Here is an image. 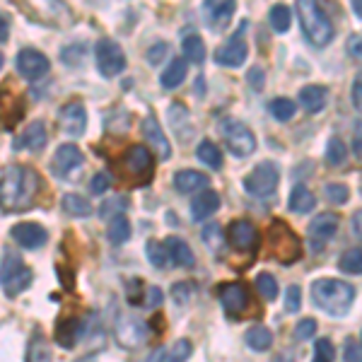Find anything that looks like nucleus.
<instances>
[{
    "label": "nucleus",
    "instance_id": "f257e3e1",
    "mask_svg": "<svg viewBox=\"0 0 362 362\" xmlns=\"http://www.w3.org/2000/svg\"><path fill=\"white\" fill-rule=\"evenodd\" d=\"M39 191H42V179L32 167L10 165L0 177V210L25 213L37 203Z\"/></svg>",
    "mask_w": 362,
    "mask_h": 362
},
{
    "label": "nucleus",
    "instance_id": "f03ea898",
    "mask_svg": "<svg viewBox=\"0 0 362 362\" xmlns=\"http://www.w3.org/2000/svg\"><path fill=\"white\" fill-rule=\"evenodd\" d=\"M355 293L358 290L353 285L338 278H319L312 283V302L321 312L336 314V317H343V314L350 312L355 302Z\"/></svg>",
    "mask_w": 362,
    "mask_h": 362
},
{
    "label": "nucleus",
    "instance_id": "7ed1b4c3",
    "mask_svg": "<svg viewBox=\"0 0 362 362\" xmlns=\"http://www.w3.org/2000/svg\"><path fill=\"white\" fill-rule=\"evenodd\" d=\"M297 17H300V25L305 37L309 39V44L314 46H326L334 39V25H331L329 15L324 13L319 3H312V0H300L297 3Z\"/></svg>",
    "mask_w": 362,
    "mask_h": 362
},
{
    "label": "nucleus",
    "instance_id": "20e7f679",
    "mask_svg": "<svg viewBox=\"0 0 362 362\" xmlns=\"http://www.w3.org/2000/svg\"><path fill=\"white\" fill-rule=\"evenodd\" d=\"M32 268L25 266L20 254L15 251H5L3 261H0V288L8 297H17L32 285Z\"/></svg>",
    "mask_w": 362,
    "mask_h": 362
},
{
    "label": "nucleus",
    "instance_id": "39448f33",
    "mask_svg": "<svg viewBox=\"0 0 362 362\" xmlns=\"http://www.w3.org/2000/svg\"><path fill=\"white\" fill-rule=\"evenodd\" d=\"M119 169L133 186H145L150 179H153L155 157L145 145H131V148L121 155Z\"/></svg>",
    "mask_w": 362,
    "mask_h": 362
},
{
    "label": "nucleus",
    "instance_id": "423d86ee",
    "mask_svg": "<svg viewBox=\"0 0 362 362\" xmlns=\"http://www.w3.org/2000/svg\"><path fill=\"white\" fill-rule=\"evenodd\" d=\"M266 239H268V249H271V254L276 256L280 264L288 266L300 259V254H302L300 239H297V235L283 223V220H276V223L268 227Z\"/></svg>",
    "mask_w": 362,
    "mask_h": 362
},
{
    "label": "nucleus",
    "instance_id": "0eeeda50",
    "mask_svg": "<svg viewBox=\"0 0 362 362\" xmlns=\"http://www.w3.org/2000/svg\"><path fill=\"white\" fill-rule=\"evenodd\" d=\"M278 179H280L278 167L273 165V162H261V165H256L249 172V177L244 179V189L254 198H268L278 189Z\"/></svg>",
    "mask_w": 362,
    "mask_h": 362
},
{
    "label": "nucleus",
    "instance_id": "6e6552de",
    "mask_svg": "<svg viewBox=\"0 0 362 362\" xmlns=\"http://www.w3.org/2000/svg\"><path fill=\"white\" fill-rule=\"evenodd\" d=\"M223 136L232 155H237V157L254 155L256 136L251 133V128L247 124H242V121H237V119H227L223 124Z\"/></svg>",
    "mask_w": 362,
    "mask_h": 362
},
{
    "label": "nucleus",
    "instance_id": "1a4fd4ad",
    "mask_svg": "<svg viewBox=\"0 0 362 362\" xmlns=\"http://www.w3.org/2000/svg\"><path fill=\"white\" fill-rule=\"evenodd\" d=\"M148 336H150V326L143 319L133 317V314L121 317L119 324H116V338H119V343L126 350H138L140 346H145Z\"/></svg>",
    "mask_w": 362,
    "mask_h": 362
},
{
    "label": "nucleus",
    "instance_id": "9d476101",
    "mask_svg": "<svg viewBox=\"0 0 362 362\" xmlns=\"http://www.w3.org/2000/svg\"><path fill=\"white\" fill-rule=\"evenodd\" d=\"M97 68L107 78H116L121 70L126 68V54L119 44L112 39H102L97 42Z\"/></svg>",
    "mask_w": 362,
    "mask_h": 362
},
{
    "label": "nucleus",
    "instance_id": "9b49d317",
    "mask_svg": "<svg viewBox=\"0 0 362 362\" xmlns=\"http://www.w3.org/2000/svg\"><path fill=\"white\" fill-rule=\"evenodd\" d=\"M338 232V215L334 213H321L309 223L307 235H309V247L312 251H321L326 249V244L336 237Z\"/></svg>",
    "mask_w": 362,
    "mask_h": 362
},
{
    "label": "nucleus",
    "instance_id": "f8f14e48",
    "mask_svg": "<svg viewBox=\"0 0 362 362\" xmlns=\"http://www.w3.org/2000/svg\"><path fill=\"white\" fill-rule=\"evenodd\" d=\"M49 68H51V63H49V58L42 54V51L22 49L20 54H17V70H20V75L25 80L44 78V75L49 73Z\"/></svg>",
    "mask_w": 362,
    "mask_h": 362
},
{
    "label": "nucleus",
    "instance_id": "ddd939ff",
    "mask_svg": "<svg viewBox=\"0 0 362 362\" xmlns=\"http://www.w3.org/2000/svg\"><path fill=\"white\" fill-rule=\"evenodd\" d=\"M220 305L227 314H242L249 307V290L244 283H225L218 288Z\"/></svg>",
    "mask_w": 362,
    "mask_h": 362
},
{
    "label": "nucleus",
    "instance_id": "4468645a",
    "mask_svg": "<svg viewBox=\"0 0 362 362\" xmlns=\"http://www.w3.org/2000/svg\"><path fill=\"white\" fill-rule=\"evenodd\" d=\"M78 167H83V153H80L78 145H61L54 155V162H51V172L56 177L66 179L70 177V172H75Z\"/></svg>",
    "mask_w": 362,
    "mask_h": 362
},
{
    "label": "nucleus",
    "instance_id": "2eb2a0df",
    "mask_svg": "<svg viewBox=\"0 0 362 362\" xmlns=\"http://www.w3.org/2000/svg\"><path fill=\"white\" fill-rule=\"evenodd\" d=\"M58 121H61L63 133L78 138V136H83L87 128V112L80 102H68L66 107L61 109V114H58Z\"/></svg>",
    "mask_w": 362,
    "mask_h": 362
},
{
    "label": "nucleus",
    "instance_id": "dca6fc26",
    "mask_svg": "<svg viewBox=\"0 0 362 362\" xmlns=\"http://www.w3.org/2000/svg\"><path fill=\"white\" fill-rule=\"evenodd\" d=\"M247 56H249V46L242 37H237V34L225 46H220V49L215 51V61L225 68H239L247 61Z\"/></svg>",
    "mask_w": 362,
    "mask_h": 362
},
{
    "label": "nucleus",
    "instance_id": "f3484780",
    "mask_svg": "<svg viewBox=\"0 0 362 362\" xmlns=\"http://www.w3.org/2000/svg\"><path fill=\"white\" fill-rule=\"evenodd\" d=\"M10 237L25 249H39L42 244H46V239H49L46 230L37 223H17L13 230H10Z\"/></svg>",
    "mask_w": 362,
    "mask_h": 362
},
{
    "label": "nucleus",
    "instance_id": "a211bd4d",
    "mask_svg": "<svg viewBox=\"0 0 362 362\" xmlns=\"http://www.w3.org/2000/svg\"><path fill=\"white\" fill-rule=\"evenodd\" d=\"M140 131H143V136L148 140L150 148L160 155V160H169V157H172V145H169V140L165 138L160 124H157L153 116H145L143 124H140Z\"/></svg>",
    "mask_w": 362,
    "mask_h": 362
},
{
    "label": "nucleus",
    "instance_id": "6ab92c4d",
    "mask_svg": "<svg viewBox=\"0 0 362 362\" xmlns=\"http://www.w3.org/2000/svg\"><path fill=\"white\" fill-rule=\"evenodd\" d=\"M230 242L239 251H251L256 247V242H259V232H256V227L249 220H235L230 225Z\"/></svg>",
    "mask_w": 362,
    "mask_h": 362
},
{
    "label": "nucleus",
    "instance_id": "aec40b11",
    "mask_svg": "<svg viewBox=\"0 0 362 362\" xmlns=\"http://www.w3.org/2000/svg\"><path fill=\"white\" fill-rule=\"evenodd\" d=\"M165 254H167V261H172V264H177L179 268H191L196 264L194 259V251H191L189 244L184 242V239L179 237H169L165 244Z\"/></svg>",
    "mask_w": 362,
    "mask_h": 362
},
{
    "label": "nucleus",
    "instance_id": "412c9836",
    "mask_svg": "<svg viewBox=\"0 0 362 362\" xmlns=\"http://www.w3.org/2000/svg\"><path fill=\"white\" fill-rule=\"evenodd\" d=\"M46 145V126L42 121H34L25 128L20 138L15 140V150H29V153H39Z\"/></svg>",
    "mask_w": 362,
    "mask_h": 362
},
{
    "label": "nucleus",
    "instance_id": "4be33fe9",
    "mask_svg": "<svg viewBox=\"0 0 362 362\" xmlns=\"http://www.w3.org/2000/svg\"><path fill=\"white\" fill-rule=\"evenodd\" d=\"M83 336V321L78 317H68L63 321H58V329H56V341L58 346L63 348H75Z\"/></svg>",
    "mask_w": 362,
    "mask_h": 362
},
{
    "label": "nucleus",
    "instance_id": "5701e85b",
    "mask_svg": "<svg viewBox=\"0 0 362 362\" xmlns=\"http://www.w3.org/2000/svg\"><path fill=\"white\" fill-rule=\"evenodd\" d=\"M220 208V196L215 194V191H201L194 201H191V215H194V220H206L210 218L213 213H218Z\"/></svg>",
    "mask_w": 362,
    "mask_h": 362
},
{
    "label": "nucleus",
    "instance_id": "b1692460",
    "mask_svg": "<svg viewBox=\"0 0 362 362\" xmlns=\"http://www.w3.org/2000/svg\"><path fill=\"white\" fill-rule=\"evenodd\" d=\"M174 186H177L181 194H194V191L206 189L208 177L203 172H196V169H184V172L174 174Z\"/></svg>",
    "mask_w": 362,
    "mask_h": 362
},
{
    "label": "nucleus",
    "instance_id": "393cba45",
    "mask_svg": "<svg viewBox=\"0 0 362 362\" xmlns=\"http://www.w3.org/2000/svg\"><path fill=\"white\" fill-rule=\"evenodd\" d=\"M300 104L309 114H317L326 107V90L321 85H307L300 90Z\"/></svg>",
    "mask_w": 362,
    "mask_h": 362
},
{
    "label": "nucleus",
    "instance_id": "a878e982",
    "mask_svg": "<svg viewBox=\"0 0 362 362\" xmlns=\"http://www.w3.org/2000/svg\"><path fill=\"white\" fill-rule=\"evenodd\" d=\"M169 124H172L174 133L181 138V140H189L191 136V119H189V109L184 104H172L169 107Z\"/></svg>",
    "mask_w": 362,
    "mask_h": 362
},
{
    "label": "nucleus",
    "instance_id": "bb28decb",
    "mask_svg": "<svg viewBox=\"0 0 362 362\" xmlns=\"http://www.w3.org/2000/svg\"><path fill=\"white\" fill-rule=\"evenodd\" d=\"M63 213L70 215V218H90L92 215V203L87 198L78 196V194H66L61 201Z\"/></svg>",
    "mask_w": 362,
    "mask_h": 362
},
{
    "label": "nucleus",
    "instance_id": "cd10ccee",
    "mask_svg": "<svg viewBox=\"0 0 362 362\" xmlns=\"http://www.w3.org/2000/svg\"><path fill=\"white\" fill-rule=\"evenodd\" d=\"M27 362H54V355H51L49 341L42 334H34L32 341L27 346Z\"/></svg>",
    "mask_w": 362,
    "mask_h": 362
},
{
    "label": "nucleus",
    "instance_id": "c85d7f7f",
    "mask_svg": "<svg viewBox=\"0 0 362 362\" xmlns=\"http://www.w3.org/2000/svg\"><path fill=\"white\" fill-rule=\"evenodd\" d=\"M186 70H189L186 61H181V58L172 61L169 63V68L162 73V78H160L162 87H165V90H174V87H179L186 80Z\"/></svg>",
    "mask_w": 362,
    "mask_h": 362
},
{
    "label": "nucleus",
    "instance_id": "c756f323",
    "mask_svg": "<svg viewBox=\"0 0 362 362\" xmlns=\"http://www.w3.org/2000/svg\"><path fill=\"white\" fill-rule=\"evenodd\" d=\"M196 157L203 162V165H208L210 169L223 167V155H220L218 145H215L213 140H201L198 148H196Z\"/></svg>",
    "mask_w": 362,
    "mask_h": 362
},
{
    "label": "nucleus",
    "instance_id": "7c9ffc66",
    "mask_svg": "<svg viewBox=\"0 0 362 362\" xmlns=\"http://www.w3.org/2000/svg\"><path fill=\"white\" fill-rule=\"evenodd\" d=\"M314 206H317V198H314L312 191L307 186H295L293 194H290V210H295V213H309Z\"/></svg>",
    "mask_w": 362,
    "mask_h": 362
},
{
    "label": "nucleus",
    "instance_id": "2f4dec72",
    "mask_svg": "<svg viewBox=\"0 0 362 362\" xmlns=\"http://www.w3.org/2000/svg\"><path fill=\"white\" fill-rule=\"evenodd\" d=\"M235 10H237V5L232 3V0H223V3H208L206 5L208 17L213 20V25H218V27L227 25V22H230V17L235 15Z\"/></svg>",
    "mask_w": 362,
    "mask_h": 362
},
{
    "label": "nucleus",
    "instance_id": "473e14b6",
    "mask_svg": "<svg viewBox=\"0 0 362 362\" xmlns=\"http://www.w3.org/2000/svg\"><path fill=\"white\" fill-rule=\"evenodd\" d=\"M107 237L112 244H126L128 239H131V223L124 218V215H116V218H112V223H109L107 227Z\"/></svg>",
    "mask_w": 362,
    "mask_h": 362
},
{
    "label": "nucleus",
    "instance_id": "72a5a7b5",
    "mask_svg": "<svg viewBox=\"0 0 362 362\" xmlns=\"http://www.w3.org/2000/svg\"><path fill=\"white\" fill-rule=\"evenodd\" d=\"M271 343H273V336L266 326H251L247 331V346L251 350H256V353H264V350L271 348Z\"/></svg>",
    "mask_w": 362,
    "mask_h": 362
},
{
    "label": "nucleus",
    "instance_id": "f704fd0d",
    "mask_svg": "<svg viewBox=\"0 0 362 362\" xmlns=\"http://www.w3.org/2000/svg\"><path fill=\"white\" fill-rule=\"evenodd\" d=\"M181 49H184V61L198 63V66L206 61V44L201 37H186L181 42Z\"/></svg>",
    "mask_w": 362,
    "mask_h": 362
},
{
    "label": "nucleus",
    "instance_id": "c9c22d12",
    "mask_svg": "<svg viewBox=\"0 0 362 362\" xmlns=\"http://www.w3.org/2000/svg\"><path fill=\"white\" fill-rule=\"evenodd\" d=\"M346 160H348L346 143H343L341 138H331L329 145H326V162H329L331 167H341Z\"/></svg>",
    "mask_w": 362,
    "mask_h": 362
},
{
    "label": "nucleus",
    "instance_id": "e433bc0d",
    "mask_svg": "<svg viewBox=\"0 0 362 362\" xmlns=\"http://www.w3.org/2000/svg\"><path fill=\"white\" fill-rule=\"evenodd\" d=\"M290 22H293V13H290L288 5H273L271 8V27L276 29L278 34L288 32Z\"/></svg>",
    "mask_w": 362,
    "mask_h": 362
},
{
    "label": "nucleus",
    "instance_id": "4c0bfd02",
    "mask_svg": "<svg viewBox=\"0 0 362 362\" xmlns=\"http://www.w3.org/2000/svg\"><path fill=\"white\" fill-rule=\"evenodd\" d=\"M341 271L343 273H353V276H360L362 273V251L360 249H350L341 256Z\"/></svg>",
    "mask_w": 362,
    "mask_h": 362
},
{
    "label": "nucleus",
    "instance_id": "58836bf2",
    "mask_svg": "<svg viewBox=\"0 0 362 362\" xmlns=\"http://www.w3.org/2000/svg\"><path fill=\"white\" fill-rule=\"evenodd\" d=\"M203 242L208 244L210 251H220V249H223V244H225L223 227H220L218 223L206 225V227H203Z\"/></svg>",
    "mask_w": 362,
    "mask_h": 362
},
{
    "label": "nucleus",
    "instance_id": "ea45409f",
    "mask_svg": "<svg viewBox=\"0 0 362 362\" xmlns=\"http://www.w3.org/2000/svg\"><path fill=\"white\" fill-rule=\"evenodd\" d=\"M271 114L276 116L278 121H290L295 116V102L293 99H288V97H278V99H273V104H271Z\"/></svg>",
    "mask_w": 362,
    "mask_h": 362
},
{
    "label": "nucleus",
    "instance_id": "a19ab883",
    "mask_svg": "<svg viewBox=\"0 0 362 362\" xmlns=\"http://www.w3.org/2000/svg\"><path fill=\"white\" fill-rule=\"evenodd\" d=\"M256 288L264 295V300H276L278 297V283L271 273H261V276L256 278Z\"/></svg>",
    "mask_w": 362,
    "mask_h": 362
},
{
    "label": "nucleus",
    "instance_id": "79ce46f5",
    "mask_svg": "<svg viewBox=\"0 0 362 362\" xmlns=\"http://www.w3.org/2000/svg\"><path fill=\"white\" fill-rule=\"evenodd\" d=\"M324 194H326V198H329L331 203L343 206V203H348V198H350V189L346 184H326Z\"/></svg>",
    "mask_w": 362,
    "mask_h": 362
},
{
    "label": "nucleus",
    "instance_id": "37998d69",
    "mask_svg": "<svg viewBox=\"0 0 362 362\" xmlns=\"http://www.w3.org/2000/svg\"><path fill=\"white\" fill-rule=\"evenodd\" d=\"M145 251H148V259H150V264H153L155 268H165L167 266V254H165V247H162L160 242L150 239Z\"/></svg>",
    "mask_w": 362,
    "mask_h": 362
},
{
    "label": "nucleus",
    "instance_id": "c03bdc74",
    "mask_svg": "<svg viewBox=\"0 0 362 362\" xmlns=\"http://www.w3.org/2000/svg\"><path fill=\"white\" fill-rule=\"evenodd\" d=\"M189 358H191V341H186V338H179V341L172 346V350H169L167 362H186Z\"/></svg>",
    "mask_w": 362,
    "mask_h": 362
},
{
    "label": "nucleus",
    "instance_id": "a18cd8bd",
    "mask_svg": "<svg viewBox=\"0 0 362 362\" xmlns=\"http://www.w3.org/2000/svg\"><path fill=\"white\" fill-rule=\"evenodd\" d=\"M128 206V201L126 198H121V196H116V198H109V201H104L102 203V208H99V215L102 218H116V215H121V210H124Z\"/></svg>",
    "mask_w": 362,
    "mask_h": 362
},
{
    "label": "nucleus",
    "instance_id": "49530a36",
    "mask_svg": "<svg viewBox=\"0 0 362 362\" xmlns=\"http://www.w3.org/2000/svg\"><path fill=\"white\" fill-rule=\"evenodd\" d=\"M314 362H334V343L329 338H319L314 346Z\"/></svg>",
    "mask_w": 362,
    "mask_h": 362
},
{
    "label": "nucleus",
    "instance_id": "de8ad7c7",
    "mask_svg": "<svg viewBox=\"0 0 362 362\" xmlns=\"http://www.w3.org/2000/svg\"><path fill=\"white\" fill-rule=\"evenodd\" d=\"M300 305H302V290L297 285H290L288 293H285V312L290 314L300 312Z\"/></svg>",
    "mask_w": 362,
    "mask_h": 362
},
{
    "label": "nucleus",
    "instance_id": "09e8293b",
    "mask_svg": "<svg viewBox=\"0 0 362 362\" xmlns=\"http://www.w3.org/2000/svg\"><path fill=\"white\" fill-rule=\"evenodd\" d=\"M172 297H174V302H177V305H186V302L194 297V285H191V283H177L172 288Z\"/></svg>",
    "mask_w": 362,
    "mask_h": 362
},
{
    "label": "nucleus",
    "instance_id": "8fccbe9b",
    "mask_svg": "<svg viewBox=\"0 0 362 362\" xmlns=\"http://www.w3.org/2000/svg\"><path fill=\"white\" fill-rule=\"evenodd\" d=\"M314 331H317V321H314V319H302L300 324H297V329H295V338H297V341H309V338L314 336Z\"/></svg>",
    "mask_w": 362,
    "mask_h": 362
},
{
    "label": "nucleus",
    "instance_id": "3c124183",
    "mask_svg": "<svg viewBox=\"0 0 362 362\" xmlns=\"http://www.w3.org/2000/svg\"><path fill=\"white\" fill-rule=\"evenodd\" d=\"M109 186H112V177H109L107 172H99L95 179H92V194L95 196H102L109 191Z\"/></svg>",
    "mask_w": 362,
    "mask_h": 362
},
{
    "label": "nucleus",
    "instance_id": "603ef678",
    "mask_svg": "<svg viewBox=\"0 0 362 362\" xmlns=\"http://www.w3.org/2000/svg\"><path fill=\"white\" fill-rule=\"evenodd\" d=\"M264 70L261 68H251L247 73V80H249V87L251 90H264Z\"/></svg>",
    "mask_w": 362,
    "mask_h": 362
},
{
    "label": "nucleus",
    "instance_id": "864d4df0",
    "mask_svg": "<svg viewBox=\"0 0 362 362\" xmlns=\"http://www.w3.org/2000/svg\"><path fill=\"white\" fill-rule=\"evenodd\" d=\"M346 362H360V341L348 338L346 341Z\"/></svg>",
    "mask_w": 362,
    "mask_h": 362
},
{
    "label": "nucleus",
    "instance_id": "5fc2aeb1",
    "mask_svg": "<svg viewBox=\"0 0 362 362\" xmlns=\"http://www.w3.org/2000/svg\"><path fill=\"white\" fill-rule=\"evenodd\" d=\"M165 54H167V44L165 42H160V44H155L153 49L148 51V63L150 66H157V63L165 58Z\"/></svg>",
    "mask_w": 362,
    "mask_h": 362
},
{
    "label": "nucleus",
    "instance_id": "6e6d98bb",
    "mask_svg": "<svg viewBox=\"0 0 362 362\" xmlns=\"http://www.w3.org/2000/svg\"><path fill=\"white\" fill-rule=\"evenodd\" d=\"M160 305H162V290L150 288V290H148V300H145V307L155 309V307H160Z\"/></svg>",
    "mask_w": 362,
    "mask_h": 362
},
{
    "label": "nucleus",
    "instance_id": "4d7b16f0",
    "mask_svg": "<svg viewBox=\"0 0 362 362\" xmlns=\"http://www.w3.org/2000/svg\"><path fill=\"white\" fill-rule=\"evenodd\" d=\"M360 75H358V78H355V83H353V95H350V97H353V107L355 109H360L362 107V83H360Z\"/></svg>",
    "mask_w": 362,
    "mask_h": 362
},
{
    "label": "nucleus",
    "instance_id": "13d9d810",
    "mask_svg": "<svg viewBox=\"0 0 362 362\" xmlns=\"http://www.w3.org/2000/svg\"><path fill=\"white\" fill-rule=\"evenodd\" d=\"M348 54L353 58H360V34H353L348 39Z\"/></svg>",
    "mask_w": 362,
    "mask_h": 362
},
{
    "label": "nucleus",
    "instance_id": "bf43d9fd",
    "mask_svg": "<svg viewBox=\"0 0 362 362\" xmlns=\"http://www.w3.org/2000/svg\"><path fill=\"white\" fill-rule=\"evenodd\" d=\"M145 362H165V348H155L153 353L148 355V360Z\"/></svg>",
    "mask_w": 362,
    "mask_h": 362
},
{
    "label": "nucleus",
    "instance_id": "052dcab7",
    "mask_svg": "<svg viewBox=\"0 0 362 362\" xmlns=\"http://www.w3.org/2000/svg\"><path fill=\"white\" fill-rule=\"evenodd\" d=\"M8 34H10V27H8V22L0 17V44H5V39H8Z\"/></svg>",
    "mask_w": 362,
    "mask_h": 362
},
{
    "label": "nucleus",
    "instance_id": "680f3d73",
    "mask_svg": "<svg viewBox=\"0 0 362 362\" xmlns=\"http://www.w3.org/2000/svg\"><path fill=\"white\" fill-rule=\"evenodd\" d=\"M273 362H295V355H290V353H280L276 360Z\"/></svg>",
    "mask_w": 362,
    "mask_h": 362
},
{
    "label": "nucleus",
    "instance_id": "e2e57ef3",
    "mask_svg": "<svg viewBox=\"0 0 362 362\" xmlns=\"http://www.w3.org/2000/svg\"><path fill=\"white\" fill-rule=\"evenodd\" d=\"M350 8H353V13L358 15V17H362V8H360V0H353V3H350Z\"/></svg>",
    "mask_w": 362,
    "mask_h": 362
},
{
    "label": "nucleus",
    "instance_id": "0e129e2a",
    "mask_svg": "<svg viewBox=\"0 0 362 362\" xmlns=\"http://www.w3.org/2000/svg\"><path fill=\"white\" fill-rule=\"evenodd\" d=\"M78 362H99V360H97V355L92 353V355H85V358H80Z\"/></svg>",
    "mask_w": 362,
    "mask_h": 362
},
{
    "label": "nucleus",
    "instance_id": "69168bd1",
    "mask_svg": "<svg viewBox=\"0 0 362 362\" xmlns=\"http://www.w3.org/2000/svg\"><path fill=\"white\" fill-rule=\"evenodd\" d=\"M355 235H360V210L355 213Z\"/></svg>",
    "mask_w": 362,
    "mask_h": 362
},
{
    "label": "nucleus",
    "instance_id": "338daca9",
    "mask_svg": "<svg viewBox=\"0 0 362 362\" xmlns=\"http://www.w3.org/2000/svg\"><path fill=\"white\" fill-rule=\"evenodd\" d=\"M0 68H3V56H0Z\"/></svg>",
    "mask_w": 362,
    "mask_h": 362
}]
</instances>
